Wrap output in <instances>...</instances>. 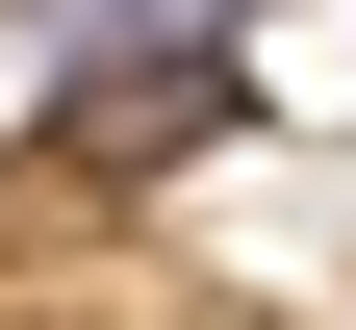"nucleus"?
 Masks as SVG:
<instances>
[{
	"instance_id": "1",
	"label": "nucleus",
	"mask_w": 356,
	"mask_h": 330,
	"mask_svg": "<svg viewBox=\"0 0 356 330\" xmlns=\"http://www.w3.org/2000/svg\"><path fill=\"white\" fill-rule=\"evenodd\" d=\"M204 127H254V26H178V51H102V76H51V178H76V204L178 178Z\"/></svg>"
},
{
	"instance_id": "2",
	"label": "nucleus",
	"mask_w": 356,
	"mask_h": 330,
	"mask_svg": "<svg viewBox=\"0 0 356 330\" xmlns=\"http://www.w3.org/2000/svg\"><path fill=\"white\" fill-rule=\"evenodd\" d=\"M178 26H254V0H26V76H102V51H178Z\"/></svg>"
}]
</instances>
